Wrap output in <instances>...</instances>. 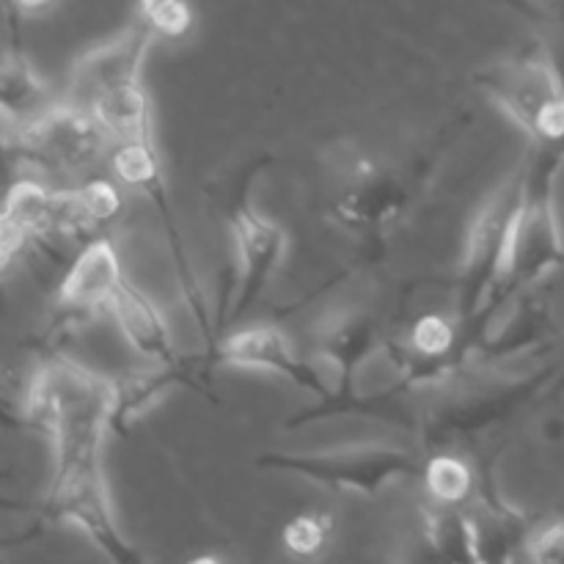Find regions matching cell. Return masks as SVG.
<instances>
[{"instance_id":"obj_3","label":"cell","mask_w":564,"mask_h":564,"mask_svg":"<svg viewBox=\"0 0 564 564\" xmlns=\"http://www.w3.org/2000/svg\"><path fill=\"white\" fill-rule=\"evenodd\" d=\"M268 163L270 158H257L240 165L229 180V191L224 196V215L237 257L235 292L229 297V312L224 314V325L240 323L251 312V306L262 297L273 273L284 262L286 246H290L286 231L253 207L251 182L257 180L259 171L268 169Z\"/></svg>"},{"instance_id":"obj_4","label":"cell","mask_w":564,"mask_h":564,"mask_svg":"<svg viewBox=\"0 0 564 564\" xmlns=\"http://www.w3.org/2000/svg\"><path fill=\"white\" fill-rule=\"evenodd\" d=\"M268 471H286L308 482L336 490H356L361 496H378L397 479L419 477L424 471L408 449L391 444H358L312 455H281L268 452L257 460Z\"/></svg>"},{"instance_id":"obj_22","label":"cell","mask_w":564,"mask_h":564,"mask_svg":"<svg viewBox=\"0 0 564 564\" xmlns=\"http://www.w3.org/2000/svg\"><path fill=\"white\" fill-rule=\"evenodd\" d=\"M77 196V209H80V218L86 226L105 224V220L116 218L121 209V198L116 193V187L105 180H94L88 185H83L80 191H75Z\"/></svg>"},{"instance_id":"obj_10","label":"cell","mask_w":564,"mask_h":564,"mask_svg":"<svg viewBox=\"0 0 564 564\" xmlns=\"http://www.w3.org/2000/svg\"><path fill=\"white\" fill-rule=\"evenodd\" d=\"M154 36L158 33L152 31V25L138 17L119 36L80 55V61L72 69V88H75V94L94 102L99 94L110 91V88L130 86V83L141 80L143 61H147Z\"/></svg>"},{"instance_id":"obj_19","label":"cell","mask_w":564,"mask_h":564,"mask_svg":"<svg viewBox=\"0 0 564 564\" xmlns=\"http://www.w3.org/2000/svg\"><path fill=\"white\" fill-rule=\"evenodd\" d=\"M457 336H460V328L446 323L438 314H427V317H422L413 325L411 345L413 352L424 358V361H446L452 350H455Z\"/></svg>"},{"instance_id":"obj_13","label":"cell","mask_w":564,"mask_h":564,"mask_svg":"<svg viewBox=\"0 0 564 564\" xmlns=\"http://www.w3.org/2000/svg\"><path fill=\"white\" fill-rule=\"evenodd\" d=\"M91 113L119 143L154 141L152 105L141 83L110 88L91 102Z\"/></svg>"},{"instance_id":"obj_14","label":"cell","mask_w":564,"mask_h":564,"mask_svg":"<svg viewBox=\"0 0 564 564\" xmlns=\"http://www.w3.org/2000/svg\"><path fill=\"white\" fill-rule=\"evenodd\" d=\"M180 383L198 386L187 378L185 364H160L158 372H135L113 383V430L127 433L132 422L147 411L152 402H158L165 391Z\"/></svg>"},{"instance_id":"obj_18","label":"cell","mask_w":564,"mask_h":564,"mask_svg":"<svg viewBox=\"0 0 564 564\" xmlns=\"http://www.w3.org/2000/svg\"><path fill=\"white\" fill-rule=\"evenodd\" d=\"M422 477L424 485H427V494L433 496L438 505H463L474 490L471 468L452 455H435L433 460L424 466Z\"/></svg>"},{"instance_id":"obj_16","label":"cell","mask_w":564,"mask_h":564,"mask_svg":"<svg viewBox=\"0 0 564 564\" xmlns=\"http://www.w3.org/2000/svg\"><path fill=\"white\" fill-rule=\"evenodd\" d=\"M424 538H427V543L433 545L441 560L482 562L477 523L471 518L460 516L455 507L441 505L438 510H430L424 516Z\"/></svg>"},{"instance_id":"obj_6","label":"cell","mask_w":564,"mask_h":564,"mask_svg":"<svg viewBox=\"0 0 564 564\" xmlns=\"http://www.w3.org/2000/svg\"><path fill=\"white\" fill-rule=\"evenodd\" d=\"M477 86L521 127L529 138L538 135L549 110L564 102L560 72L549 58H505L477 72Z\"/></svg>"},{"instance_id":"obj_1","label":"cell","mask_w":564,"mask_h":564,"mask_svg":"<svg viewBox=\"0 0 564 564\" xmlns=\"http://www.w3.org/2000/svg\"><path fill=\"white\" fill-rule=\"evenodd\" d=\"M25 411L47 430L55 446L44 516L75 523L113 562H141L116 527L102 474V446L113 430V380L64 358L50 361L28 391Z\"/></svg>"},{"instance_id":"obj_15","label":"cell","mask_w":564,"mask_h":564,"mask_svg":"<svg viewBox=\"0 0 564 564\" xmlns=\"http://www.w3.org/2000/svg\"><path fill=\"white\" fill-rule=\"evenodd\" d=\"M0 99H3L6 116H17L22 124L39 119L50 110V94L42 77L33 72L22 55H6L3 72H0Z\"/></svg>"},{"instance_id":"obj_24","label":"cell","mask_w":564,"mask_h":564,"mask_svg":"<svg viewBox=\"0 0 564 564\" xmlns=\"http://www.w3.org/2000/svg\"><path fill=\"white\" fill-rule=\"evenodd\" d=\"M50 3H53V0H14L17 9H22V11H42V9H47Z\"/></svg>"},{"instance_id":"obj_9","label":"cell","mask_w":564,"mask_h":564,"mask_svg":"<svg viewBox=\"0 0 564 564\" xmlns=\"http://www.w3.org/2000/svg\"><path fill=\"white\" fill-rule=\"evenodd\" d=\"M0 226H3V268H9L14 253L36 237L86 224L77 209L75 193H50L47 187L33 182H17L6 198Z\"/></svg>"},{"instance_id":"obj_12","label":"cell","mask_w":564,"mask_h":564,"mask_svg":"<svg viewBox=\"0 0 564 564\" xmlns=\"http://www.w3.org/2000/svg\"><path fill=\"white\" fill-rule=\"evenodd\" d=\"M121 281L124 275H121L116 248L108 240H94L83 248L66 279L61 281L58 301L66 308H80V312H91L99 306L108 308L110 295Z\"/></svg>"},{"instance_id":"obj_17","label":"cell","mask_w":564,"mask_h":564,"mask_svg":"<svg viewBox=\"0 0 564 564\" xmlns=\"http://www.w3.org/2000/svg\"><path fill=\"white\" fill-rule=\"evenodd\" d=\"M110 163H113L116 176H119L124 185L138 187V191L147 193V196L158 204L163 220H171L169 196H165L163 171H160V158L154 141L119 143V149L113 152Z\"/></svg>"},{"instance_id":"obj_11","label":"cell","mask_w":564,"mask_h":564,"mask_svg":"<svg viewBox=\"0 0 564 564\" xmlns=\"http://www.w3.org/2000/svg\"><path fill=\"white\" fill-rule=\"evenodd\" d=\"M110 314L119 323L121 334L127 336L138 352L158 364H180V356L174 350L169 328H165L163 317H160L158 306L138 290L130 281H121L116 292L108 301Z\"/></svg>"},{"instance_id":"obj_20","label":"cell","mask_w":564,"mask_h":564,"mask_svg":"<svg viewBox=\"0 0 564 564\" xmlns=\"http://www.w3.org/2000/svg\"><path fill=\"white\" fill-rule=\"evenodd\" d=\"M284 545L295 556H303V560H312L319 551L328 545L330 538V518L317 516V512H306V516L292 518L284 527Z\"/></svg>"},{"instance_id":"obj_21","label":"cell","mask_w":564,"mask_h":564,"mask_svg":"<svg viewBox=\"0 0 564 564\" xmlns=\"http://www.w3.org/2000/svg\"><path fill=\"white\" fill-rule=\"evenodd\" d=\"M138 11L158 36L182 39L193 28V11L187 0H141Z\"/></svg>"},{"instance_id":"obj_23","label":"cell","mask_w":564,"mask_h":564,"mask_svg":"<svg viewBox=\"0 0 564 564\" xmlns=\"http://www.w3.org/2000/svg\"><path fill=\"white\" fill-rule=\"evenodd\" d=\"M529 556H532L534 562H564V521L543 529V532L532 540Z\"/></svg>"},{"instance_id":"obj_7","label":"cell","mask_w":564,"mask_h":564,"mask_svg":"<svg viewBox=\"0 0 564 564\" xmlns=\"http://www.w3.org/2000/svg\"><path fill=\"white\" fill-rule=\"evenodd\" d=\"M198 367H246L281 375L301 389L312 391L319 400H330V389L317 369L295 356L290 339L275 325H251L229 336H220L207 345L198 358Z\"/></svg>"},{"instance_id":"obj_2","label":"cell","mask_w":564,"mask_h":564,"mask_svg":"<svg viewBox=\"0 0 564 564\" xmlns=\"http://www.w3.org/2000/svg\"><path fill=\"white\" fill-rule=\"evenodd\" d=\"M527 198V160L501 191L494 193L471 226L457 281V328L471 330L482 323L496 292L505 284L516 251L518 224Z\"/></svg>"},{"instance_id":"obj_8","label":"cell","mask_w":564,"mask_h":564,"mask_svg":"<svg viewBox=\"0 0 564 564\" xmlns=\"http://www.w3.org/2000/svg\"><path fill=\"white\" fill-rule=\"evenodd\" d=\"M408 191L400 176L367 158L350 160L334 191V215L356 231H378L400 218Z\"/></svg>"},{"instance_id":"obj_5","label":"cell","mask_w":564,"mask_h":564,"mask_svg":"<svg viewBox=\"0 0 564 564\" xmlns=\"http://www.w3.org/2000/svg\"><path fill=\"white\" fill-rule=\"evenodd\" d=\"M110 132L91 110L50 108L39 119L20 127L17 149L25 160L47 169L80 171L105 154Z\"/></svg>"}]
</instances>
